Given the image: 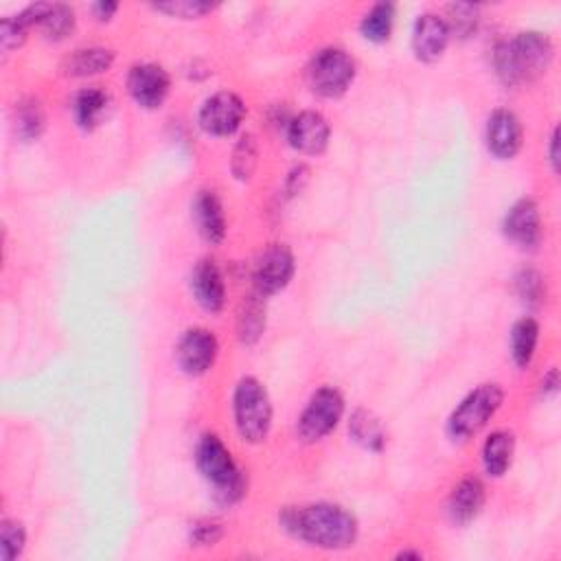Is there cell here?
<instances>
[{"instance_id": "obj_29", "label": "cell", "mask_w": 561, "mask_h": 561, "mask_svg": "<svg viewBox=\"0 0 561 561\" xmlns=\"http://www.w3.org/2000/svg\"><path fill=\"white\" fill-rule=\"evenodd\" d=\"M27 544V533L22 529V524L14 520H5L0 526V559L14 561L22 555Z\"/></svg>"}, {"instance_id": "obj_16", "label": "cell", "mask_w": 561, "mask_h": 561, "mask_svg": "<svg viewBox=\"0 0 561 561\" xmlns=\"http://www.w3.org/2000/svg\"><path fill=\"white\" fill-rule=\"evenodd\" d=\"M191 292L202 309L211 314L222 312L226 303V285L217 263L202 259L191 272Z\"/></svg>"}, {"instance_id": "obj_11", "label": "cell", "mask_w": 561, "mask_h": 561, "mask_svg": "<svg viewBox=\"0 0 561 561\" xmlns=\"http://www.w3.org/2000/svg\"><path fill=\"white\" fill-rule=\"evenodd\" d=\"M171 88V79L163 66L145 62L130 68L128 90L132 99L145 110H156L165 103Z\"/></svg>"}, {"instance_id": "obj_23", "label": "cell", "mask_w": 561, "mask_h": 561, "mask_svg": "<svg viewBox=\"0 0 561 561\" xmlns=\"http://www.w3.org/2000/svg\"><path fill=\"white\" fill-rule=\"evenodd\" d=\"M108 95L103 93L101 88H86L75 97L73 103V112H75V121L79 128L84 130H93L95 125L101 121L103 112L108 110Z\"/></svg>"}, {"instance_id": "obj_15", "label": "cell", "mask_w": 561, "mask_h": 561, "mask_svg": "<svg viewBox=\"0 0 561 561\" xmlns=\"http://www.w3.org/2000/svg\"><path fill=\"white\" fill-rule=\"evenodd\" d=\"M505 235L515 246L535 248L542 239V215L540 206L533 198H522L515 202L505 217Z\"/></svg>"}, {"instance_id": "obj_21", "label": "cell", "mask_w": 561, "mask_h": 561, "mask_svg": "<svg viewBox=\"0 0 561 561\" xmlns=\"http://www.w3.org/2000/svg\"><path fill=\"white\" fill-rule=\"evenodd\" d=\"M537 340H540V325L537 320L526 316L518 323L513 325L511 329V358L513 362L520 366V369H526L535 358V349H537Z\"/></svg>"}, {"instance_id": "obj_9", "label": "cell", "mask_w": 561, "mask_h": 561, "mask_svg": "<svg viewBox=\"0 0 561 561\" xmlns=\"http://www.w3.org/2000/svg\"><path fill=\"white\" fill-rule=\"evenodd\" d=\"M294 255L288 246L283 244H272L266 253H263L257 261L255 268V288L257 294L272 296L279 294L290 285L294 277Z\"/></svg>"}, {"instance_id": "obj_17", "label": "cell", "mask_w": 561, "mask_h": 561, "mask_svg": "<svg viewBox=\"0 0 561 561\" xmlns=\"http://www.w3.org/2000/svg\"><path fill=\"white\" fill-rule=\"evenodd\" d=\"M193 220H196L198 233L209 244H222L226 237V215L224 206L215 191H200L193 200Z\"/></svg>"}, {"instance_id": "obj_26", "label": "cell", "mask_w": 561, "mask_h": 561, "mask_svg": "<svg viewBox=\"0 0 561 561\" xmlns=\"http://www.w3.org/2000/svg\"><path fill=\"white\" fill-rule=\"evenodd\" d=\"M351 437L356 439L362 448L371 452H380L384 448V430L382 423L377 421L369 410H356L349 423Z\"/></svg>"}, {"instance_id": "obj_4", "label": "cell", "mask_w": 561, "mask_h": 561, "mask_svg": "<svg viewBox=\"0 0 561 561\" xmlns=\"http://www.w3.org/2000/svg\"><path fill=\"white\" fill-rule=\"evenodd\" d=\"M233 417L239 437L246 443L266 441L272 428L270 395L257 377H242L235 386Z\"/></svg>"}, {"instance_id": "obj_22", "label": "cell", "mask_w": 561, "mask_h": 561, "mask_svg": "<svg viewBox=\"0 0 561 561\" xmlns=\"http://www.w3.org/2000/svg\"><path fill=\"white\" fill-rule=\"evenodd\" d=\"M263 296H250L242 303L237 316V334L244 345H255L266 329V307L261 303Z\"/></svg>"}, {"instance_id": "obj_31", "label": "cell", "mask_w": 561, "mask_h": 561, "mask_svg": "<svg viewBox=\"0 0 561 561\" xmlns=\"http://www.w3.org/2000/svg\"><path fill=\"white\" fill-rule=\"evenodd\" d=\"M448 14H450V20H448L450 31L461 33L463 38L472 36V33L476 31L478 18H480V16H478V14H480L478 5L456 3V5H450V7H448Z\"/></svg>"}, {"instance_id": "obj_30", "label": "cell", "mask_w": 561, "mask_h": 561, "mask_svg": "<svg viewBox=\"0 0 561 561\" xmlns=\"http://www.w3.org/2000/svg\"><path fill=\"white\" fill-rule=\"evenodd\" d=\"M156 11L165 14L169 18H180V20H196L206 14H211L215 5L202 3V0H167V3H156Z\"/></svg>"}, {"instance_id": "obj_34", "label": "cell", "mask_w": 561, "mask_h": 561, "mask_svg": "<svg viewBox=\"0 0 561 561\" xmlns=\"http://www.w3.org/2000/svg\"><path fill=\"white\" fill-rule=\"evenodd\" d=\"M224 529L217 520H200L191 526V544L196 546H215L222 540Z\"/></svg>"}, {"instance_id": "obj_10", "label": "cell", "mask_w": 561, "mask_h": 561, "mask_svg": "<svg viewBox=\"0 0 561 561\" xmlns=\"http://www.w3.org/2000/svg\"><path fill=\"white\" fill-rule=\"evenodd\" d=\"M217 338L211 334L209 329L204 327H193L185 331V336L180 338L176 358L182 373H187L191 377H200L211 369L217 360Z\"/></svg>"}, {"instance_id": "obj_12", "label": "cell", "mask_w": 561, "mask_h": 561, "mask_svg": "<svg viewBox=\"0 0 561 561\" xmlns=\"http://www.w3.org/2000/svg\"><path fill=\"white\" fill-rule=\"evenodd\" d=\"M331 128L320 112H299L288 123V141L296 152L307 156H318L327 150Z\"/></svg>"}, {"instance_id": "obj_24", "label": "cell", "mask_w": 561, "mask_h": 561, "mask_svg": "<svg viewBox=\"0 0 561 561\" xmlns=\"http://www.w3.org/2000/svg\"><path fill=\"white\" fill-rule=\"evenodd\" d=\"M393 25H395V7L391 3H377L364 14L360 31L369 42L382 44L391 38Z\"/></svg>"}, {"instance_id": "obj_20", "label": "cell", "mask_w": 561, "mask_h": 561, "mask_svg": "<svg viewBox=\"0 0 561 561\" xmlns=\"http://www.w3.org/2000/svg\"><path fill=\"white\" fill-rule=\"evenodd\" d=\"M513 452H515V441L511 432L507 430L491 432L489 439L483 445L485 472L494 478L507 474V469L511 467L513 461Z\"/></svg>"}, {"instance_id": "obj_2", "label": "cell", "mask_w": 561, "mask_h": 561, "mask_svg": "<svg viewBox=\"0 0 561 561\" xmlns=\"http://www.w3.org/2000/svg\"><path fill=\"white\" fill-rule=\"evenodd\" d=\"M553 42L540 31L518 33L515 40L500 42L494 51V66L502 84L518 86L542 77L553 62Z\"/></svg>"}, {"instance_id": "obj_1", "label": "cell", "mask_w": 561, "mask_h": 561, "mask_svg": "<svg viewBox=\"0 0 561 561\" xmlns=\"http://www.w3.org/2000/svg\"><path fill=\"white\" fill-rule=\"evenodd\" d=\"M285 533L325 551H345L358 540V520L345 507L316 502L307 507H288L279 515Z\"/></svg>"}, {"instance_id": "obj_13", "label": "cell", "mask_w": 561, "mask_h": 561, "mask_svg": "<svg viewBox=\"0 0 561 561\" xmlns=\"http://www.w3.org/2000/svg\"><path fill=\"white\" fill-rule=\"evenodd\" d=\"M452 38V31L448 27V20L439 14H423L415 22V31H412V51H415L417 60L432 64L443 57Z\"/></svg>"}, {"instance_id": "obj_19", "label": "cell", "mask_w": 561, "mask_h": 561, "mask_svg": "<svg viewBox=\"0 0 561 561\" xmlns=\"http://www.w3.org/2000/svg\"><path fill=\"white\" fill-rule=\"evenodd\" d=\"M114 64V53L103 47L77 49L62 62V73L66 77H95L108 73Z\"/></svg>"}, {"instance_id": "obj_36", "label": "cell", "mask_w": 561, "mask_h": 561, "mask_svg": "<svg viewBox=\"0 0 561 561\" xmlns=\"http://www.w3.org/2000/svg\"><path fill=\"white\" fill-rule=\"evenodd\" d=\"M557 386H559V373H557V369H553L551 373L544 375L542 391H544V395H553V393H557Z\"/></svg>"}, {"instance_id": "obj_35", "label": "cell", "mask_w": 561, "mask_h": 561, "mask_svg": "<svg viewBox=\"0 0 561 561\" xmlns=\"http://www.w3.org/2000/svg\"><path fill=\"white\" fill-rule=\"evenodd\" d=\"M117 11H119V5L117 3H106V0H101V3L93 5V14L101 22L110 20L114 14H117Z\"/></svg>"}, {"instance_id": "obj_5", "label": "cell", "mask_w": 561, "mask_h": 561, "mask_svg": "<svg viewBox=\"0 0 561 561\" xmlns=\"http://www.w3.org/2000/svg\"><path fill=\"white\" fill-rule=\"evenodd\" d=\"M502 402H505V391L498 384H483L474 388L450 415L448 434L454 441H469L476 437L496 417Z\"/></svg>"}, {"instance_id": "obj_8", "label": "cell", "mask_w": 561, "mask_h": 561, "mask_svg": "<svg viewBox=\"0 0 561 561\" xmlns=\"http://www.w3.org/2000/svg\"><path fill=\"white\" fill-rule=\"evenodd\" d=\"M246 119V103L235 93H215L204 101L200 108V128L211 136H231L235 134Z\"/></svg>"}, {"instance_id": "obj_25", "label": "cell", "mask_w": 561, "mask_h": 561, "mask_svg": "<svg viewBox=\"0 0 561 561\" xmlns=\"http://www.w3.org/2000/svg\"><path fill=\"white\" fill-rule=\"evenodd\" d=\"M44 110L38 99H25L20 101L14 112V128L20 141H36L44 132Z\"/></svg>"}, {"instance_id": "obj_28", "label": "cell", "mask_w": 561, "mask_h": 561, "mask_svg": "<svg viewBox=\"0 0 561 561\" xmlns=\"http://www.w3.org/2000/svg\"><path fill=\"white\" fill-rule=\"evenodd\" d=\"M259 163V147H257V139L253 134H244L242 139L237 141L235 150H233V158H231V169L233 176L237 180H250L255 174Z\"/></svg>"}, {"instance_id": "obj_38", "label": "cell", "mask_w": 561, "mask_h": 561, "mask_svg": "<svg viewBox=\"0 0 561 561\" xmlns=\"http://www.w3.org/2000/svg\"><path fill=\"white\" fill-rule=\"evenodd\" d=\"M399 559H410V557H415V559H421V553H410V551H402L397 555Z\"/></svg>"}, {"instance_id": "obj_3", "label": "cell", "mask_w": 561, "mask_h": 561, "mask_svg": "<svg viewBox=\"0 0 561 561\" xmlns=\"http://www.w3.org/2000/svg\"><path fill=\"white\" fill-rule=\"evenodd\" d=\"M196 463L200 474L215 487V498L222 505H233L246 494L244 472L233 459L231 450L217 434H204L196 448Z\"/></svg>"}, {"instance_id": "obj_7", "label": "cell", "mask_w": 561, "mask_h": 561, "mask_svg": "<svg viewBox=\"0 0 561 561\" xmlns=\"http://www.w3.org/2000/svg\"><path fill=\"white\" fill-rule=\"evenodd\" d=\"M345 415V397L338 388L323 386L309 397V402L299 419V437L305 443H316L329 437Z\"/></svg>"}, {"instance_id": "obj_37", "label": "cell", "mask_w": 561, "mask_h": 561, "mask_svg": "<svg viewBox=\"0 0 561 561\" xmlns=\"http://www.w3.org/2000/svg\"><path fill=\"white\" fill-rule=\"evenodd\" d=\"M557 145H559V132L557 130H553V136H551V150H548V160H551V165H553V169L557 171L559 169V152H557Z\"/></svg>"}, {"instance_id": "obj_18", "label": "cell", "mask_w": 561, "mask_h": 561, "mask_svg": "<svg viewBox=\"0 0 561 561\" xmlns=\"http://www.w3.org/2000/svg\"><path fill=\"white\" fill-rule=\"evenodd\" d=\"M485 507V485L480 478L467 476L452 489L450 496V518L456 524H469L478 518V513Z\"/></svg>"}, {"instance_id": "obj_33", "label": "cell", "mask_w": 561, "mask_h": 561, "mask_svg": "<svg viewBox=\"0 0 561 561\" xmlns=\"http://www.w3.org/2000/svg\"><path fill=\"white\" fill-rule=\"evenodd\" d=\"M27 33H29V27L18 16L5 18L3 22H0V47H3L5 53L20 49L22 44L27 42Z\"/></svg>"}, {"instance_id": "obj_27", "label": "cell", "mask_w": 561, "mask_h": 561, "mask_svg": "<svg viewBox=\"0 0 561 561\" xmlns=\"http://www.w3.org/2000/svg\"><path fill=\"white\" fill-rule=\"evenodd\" d=\"M77 18L75 11L68 5H49L47 14L40 20V29L44 33V38L51 42H62L75 31Z\"/></svg>"}, {"instance_id": "obj_6", "label": "cell", "mask_w": 561, "mask_h": 561, "mask_svg": "<svg viewBox=\"0 0 561 561\" xmlns=\"http://www.w3.org/2000/svg\"><path fill=\"white\" fill-rule=\"evenodd\" d=\"M356 79V62L353 57L336 47L318 51L309 64V84L314 93L325 99H338L349 90Z\"/></svg>"}, {"instance_id": "obj_14", "label": "cell", "mask_w": 561, "mask_h": 561, "mask_svg": "<svg viewBox=\"0 0 561 561\" xmlns=\"http://www.w3.org/2000/svg\"><path fill=\"white\" fill-rule=\"evenodd\" d=\"M522 139H524L522 123L511 110L500 108L496 112H491V117L487 121V134H485V141L491 154L500 160H511L522 150Z\"/></svg>"}, {"instance_id": "obj_32", "label": "cell", "mask_w": 561, "mask_h": 561, "mask_svg": "<svg viewBox=\"0 0 561 561\" xmlns=\"http://www.w3.org/2000/svg\"><path fill=\"white\" fill-rule=\"evenodd\" d=\"M515 290H518V296L524 303L529 305L542 303V296H544L542 274L533 268L520 270L518 277H515Z\"/></svg>"}]
</instances>
